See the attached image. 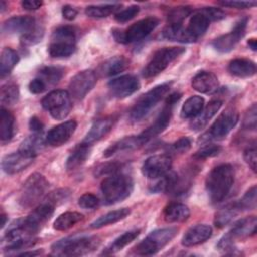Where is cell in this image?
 <instances>
[{"label":"cell","mask_w":257,"mask_h":257,"mask_svg":"<svg viewBox=\"0 0 257 257\" xmlns=\"http://www.w3.org/2000/svg\"><path fill=\"white\" fill-rule=\"evenodd\" d=\"M28 88L29 91L34 93V94H39L42 93L43 91L46 90L47 88V84L40 78V77H36L34 79H32L29 84H28Z\"/></svg>","instance_id":"56"},{"label":"cell","mask_w":257,"mask_h":257,"mask_svg":"<svg viewBox=\"0 0 257 257\" xmlns=\"http://www.w3.org/2000/svg\"><path fill=\"white\" fill-rule=\"evenodd\" d=\"M257 227V219L255 216H250L243 218L237 221L231 230L224 235L232 242H236L237 240H244L250 236H253L256 233Z\"/></svg>","instance_id":"21"},{"label":"cell","mask_w":257,"mask_h":257,"mask_svg":"<svg viewBox=\"0 0 257 257\" xmlns=\"http://www.w3.org/2000/svg\"><path fill=\"white\" fill-rule=\"evenodd\" d=\"M14 134V116L4 107L0 110V140L1 143L9 142Z\"/></svg>","instance_id":"36"},{"label":"cell","mask_w":257,"mask_h":257,"mask_svg":"<svg viewBox=\"0 0 257 257\" xmlns=\"http://www.w3.org/2000/svg\"><path fill=\"white\" fill-rule=\"evenodd\" d=\"M134 190V182L131 176L123 173H115L106 177L100 186L104 204L113 205L130 197Z\"/></svg>","instance_id":"2"},{"label":"cell","mask_w":257,"mask_h":257,"mask_svg":"<svg viewBox=\"0 0 257 257\" xmlns=\"http://www.w3.org/2000/svg\"><path fill=\"white\" fill-rule=\"evenodd\" d=\"M181 96L182 94L179 92H174L170 96H168L165 106L163 107L162 111L159 113L155 121L147 130H145L142 134L139 135L144 144L148 143L154 137L161 134L169 125L173 114V107L179 101Z\"/></svg>","instance_id":"11"},{"label":"cell","mask_w":257,"mask_h":257,"mask_svg":"<svg viewBox=\"0 0 257 257\" xmlns=\"http://www.w3.org/2000/svg\"><path fill=\"white\" fill-rule=\"evenodd\" d=\"M62 15L65 19L72 20L76 17L77 10L74 7L70 6V5H65V6L62 7Z\"/></svg>","instance_id":"59"},{"label":"cell","mask_w":257,"mask_h":257,"mask_svg":"<svg viewBox=\"0 0 257 257\" xmlns=\"http://www.w3.org/2000/svg\"><path fill=\"white\" fill-rule=\"evenodd\" d=\"M49 184L44 176L34 173L23 183L20 190L18 203L23 208H31L37 205L45 196Z\"/></svg>","instance_id":"4"},{"label":"cell","mask_w":257,"mask_h":257,"mask_svg":"<svg viewBox=\"0 0 257 257\" xmlns=\"http://www.w3.org/2000/svg\"><path fill=\"white\" fill-rule=\"evenodd\" d=\"M99 245L95 236H72L61 239L51 246L52 253L59 256H81L94 251Z\"/></svg>","instance_id":"3"},{"label":"cell","mask_w":257,"mask_h":257,"mask_svg":"<svg viewBox=\"0 0 257 257\" xmlns=\"http://www.w3.org/2000/svg\"><path fill=\"white\" fill-rule=\"evenodd\" d=\"M185 52L184 47H163L157 50L151 60L143 69V76L146 78L154 77L163 72L175 59Z\"/></svg>","instance_id":"8"},{"label":"cell","mask_w":257,"mask_h":257,"mask_svg":"<svg viewBox=\"0 0 257 257\" xmlns=\"http://www.w3.org/2000/svg\"><path fill=\"white\" fill-rule=\"evenodd\" d=\"M159 24V19L153 16L141 19L125 30H113V36L120 43H133L148 36Z\"/></svg>","instance_id":"9"},{"label":"cell","mask_w":257,"mask_h":257,"mask_svg":"<svg viewBox=\"0 0 257 257\" xmlns=\"http://www.w3.org/2000/svg\"><path fill=\"white\" fill-rule=\"evenodd\" d=\"M190 217L189 208L182 203H170L164 210V219L169 223H180Z\"/></svg>","instance_id":"30"},{"label":"cell","mask_w":257,"mask_h":257,"mask_svg":"<svg viewBox=\"0 0 257 257\" xmlns=\"http://www.w3.org/2000/svg\"><path fill=\"white\" fill-rule=\"evenodd\" d=\"M256 186H253L246 192L238 204L242 211L254 210L256 208Z\"/></svg>","instance_id":"47"},{"label":"cell","mask_w":257,"mask_h":257,"mask_svg":"<svg viewBox=\"0 0 257 257\" xmlns=\"http://www.w3.org/2000/svg\"><path fill=\"white\" fill-rule=\"evenodd\" d=\"M241 212L242 210L238 202L232 203L223 207L215 215V219H214L215 226L218 228H224L229 223H231L234 220V218Z\"/></svg>","instance_id":"33"},{"label":"cell","mask_w":257,"mask_h":257,"mask_svg":"<svg viewBox=\"0 0 257 257\" xmlns=\"http://www.w3.org/2000/svg\"><path fill=\"white\" fill-rule=\"evenodd\" d=\"M221 150H222V148L218 145L207 144L195 153L194 158L198 159V160H204V159H207V158L215 157L221 152Z\"/></svg>","instance_id":"48"},{"label":"cell","mask_w":257,"mask_h":257,"mask_svg":"<svg viewBox=\"0 0 257 257\" xmlns=\"http://www.w3.org/2000/svg\"><path fill=\"white\" fill-rule=\"evenodd\" d=\"M171 85L172 82L162 83L143 94L131 109V119L133 121H140L141 119H143L168 93Z\"/></svg>","instance_id":"7"},{"label":"cell","mask_w":257,"mask_h":257,"mask_svg":"<svg viewBox=\"0 0 257 257\" xmlns=\"http://www.w3.org/2000/svg\"><path fill=\"white\" fill-rule=\"evenodd\" d=\"M256 112H257V107H256V103H254V104H252L251 107H249L248 111L245 114V117L243 120L244 127L248 128V130L256 128V120H257Z\"/></svg>","instance_id":"52"},{"label":"cell","mask_w":257,"mask_h":257,"mask_svg":"<svg viewBox=\"0 0 257 257\" xmlns=\"http://www.w3.org/2000/svg\"><path fill=\"white\" fill-rule=\"evenodd\" d=\"M248 17H243L239 19L235 23L231 32L219 36L212 42L213 47L221 53H227L233 50L239 40L245 35Z\"/></svg>","instance_id":"15"},{"label":"cell","mask_w":257,"mask_h":257,"mask_svg":"<svg viewBox=\"0 0 257 257\" xmlns=\"http://www.w3.org/2000/svg\"><path fill=\"white\" fill-rule=\"evenodd\" d=\"M114 123V118L112 116H106L99 118L93 122L90 130L86 134L83 143L91 146L92 144L98 142L103 137H105L110 130L112 128Z\"/></svg>","instance_id":"23"},{"label":"cell","mask_w":257,"mask_h":257,"mask_svg":"<svg viewBox=\"0 0 257 257\" xmlns=\"http://www.w3.org/2000/svg\"><path fill=\"white\" fill-rule=\"evenodd\" d=\"M33 160V157L18 150L15 153L6 155L2 159L1 167L6 174L14 175L25 170L28 166L32 164Z\"/></svg>","instance_id":"20"},{"label":"cell","mask_w":257,"mask_h":257,"mask_svg":"<svg viewBox=\"0 0 257 257\" xmlns=\"http://www.w3.org/2000/svg\"><path fill=\"white\" fill-rule=\"evenodd\" d=\"M98 198L90 193H85L78 199V205L82 209H94L98 206Z\"/></svg>","instance_id":"50"},{"label":"cell","mask_w":257,"mask_h":257,"mask_svg":"<svg viewBox=\"0 0 257 257\" xmlns=\"http://www.w3.org/2000/svg\"><path fill=\"white\" fill-rule=\"evenodd\" d=\"M40 253H41L40 251H32V252H23V253H20L19 255H21V256H26V255L34 256V255H38V254H40Z\"/></svg>","instance_id":"62"},{"label":"cell","mask_w":257,"mask_h":257,"mask_svg":"<svg viewBox=\"0 0 257 257\" xmlns=\"http://www.w3.org/2000/svg\"><path fill=\"white\" fill-rule=\"evenodd\" d=\"M228 70L232 75L237 77H251L256 73V64L246 58H236L230 61Z\"/></svg>","instance_id":"29"},{"label":"cell","mask_w":257,"mask_h":257,"mask_svg":"<svg viewBox=\"0 0 257 257\" xmlns=\"http://www.w3.org/2000/svg\"><path fill=\"white\" fill-rule=\"evenodd\" d=\"M191 148V141L189 138H181L171 146V150L176 154H183Z\"/></svg>","instance_id":"53"},{"label":"cell","mask_w":257,"mask_h":257,"mask_svg":"<svg viewBox=\"0 0 257 257\" xmlns=\"http://www.w3.org/2000/svg\"><path fill=\"white\" fill-rule=\"evenodd\" d=\"M97 81L96 72L85 69L76 73L70 80L68 88L69 95L75 100H81L94 87Z\"/></svg>","instance_id":"14"},{"label":"cell","mask_w":257,"mask_h":257,"mask_svg":"<svg viewBox=\"0 0 257 257\" xmlns=\"http://www.w3.org/2000/svg\"><path fill=\"white\" fill-rule=\"evenodd\" d=\"M204 108V98L198 95L189 97L182 106L181 116L183 118H194Z\"/></svg>","instance_id":"38"},{"label":"cell","mask_w":257,"mask_h":257,"mask_svg":"<svg viewBox=\"0 0 257 257\" xmlns=\"http://www.w3.org/2000/svg\"><path fill=\"white\" fill-rule=\"evenodd\" d=\"M235 171L232 165L222 164L215 167L207 176L206 190L213 204L222 202L234 184Z\"/></svg>","instance_id":"1"},{"label":"cell","mask_w":257,"mask_h":257,"mask_svg":"<svg viewBox=\"0 0 257 257\" xmlns=\"http://www.w3.org/2000/svg\"><path fill=\"white\" fill-rule=\"evenodd\" d=\"M192 87L201 93H213L219 87L217 76L210 71H200L192 79Z\"/></svg>","instance_id":"24"},{"label":"cell","mask_w":257,"mask_h":257,"mask_svg":"<svg viewBox=\"0 0 257 257\" xmlns=\"http://www.w3.org/2000/svg\"><path fill=\"white\" fill-rule=\"evenodd\" d=\"M1 219H2V222H1V227L3 228V227L5 226V224H6V215H5L4 213H2V214H1Z\"/></svg>","instance_id":"63"},{"label":"cell","mask_w":257,"mask_h":257,"mask_svg":"<svg viewBox=\"0 0 257 257\" xmlns=\"http://www.w3.org/2000/svg\"><path fill=\"white\" fill-rule=\"evenodd\" d=\"M128 67V59L124 56H113L103 63H101L98 68L97 72L100 76H113L122 71H124Z\"/></svg>","instance_id":"26"},{"label":"cell","mask_w":257,"mask_h":257,"mask_svg":"<svg viewBox=\"0 0 257 257\" xmlns=\"http://www.w3.org/2000/svg\"><path fill=\"white\" fill-rule=\"evenodd\" d=\"M178 234V229L174 227L158 229L151 232L141 243H139L134 251L137 255L150 256L158 253L166 245H168Z\"/></svg>","instance_id":"6"},{"label":"cell","mask_w":257,"mask_h":257,"mask_svg":"<svg viewBox=\"0 0 257 257\" xmlns=\"http://www.w3.org/2000/svg\"><path fill=\"white\" fill-rule=\"evenodd\" d=\"M19 61V56L15 50L12 48L6 47L2 50L0 56V74L1 77L8 75L11 70Z\"/></svg>","instance_id":"39"},{"label":"cell","mask_w":257,"mask_h":257,"mask_svg":"<svg viewBox=\"0 0 257 257\" xmlns=\"http://www.w3.org/2000/svg\"><path fill=\"white\" fill-rule=\"evenodd\" d=\"M163 37L171 40V41H178L182 43H192L197 41L187 30V28H184L182 25H170L163 30L162 33Z\"/></svg>","instance_id":"32"},{"label":"cell","mask_w":257,"mask_h":257,"mask_svg":"<svg viewBox=\"0 0 257 257\" xmlns=\"http://www.w3.org/2000/svg\"><path fill=\"white\" fill-rule=\"evenodd\" d=\"M247 44H248V46H249L253 51H256V49H257V41H256L255 38L249 39L248 42H247Z\"/></svg>","instance_id":"61"},{"label":"cell","mask_w":257,"mask_h":257,"mask_svg":"<svg viewBox=\"0 0 257 257\" xmlns=\"http://www.w3.org/2000/svg\"><path fill=\"white\" fill-rule=\"evenodd\" d=\"M43 123L42 121L36 117V116H32L29 120V128L33 134H40L43 131Z\"/></svg>","instance_id":"58"},{"label":"cell","mask_w":257,"mask_h":257,"mask_svg":"<svg viewBox=\"0 0 257 257\" xmlns=\"http://www.w3.org/2000/svg\"><path fill=\"white\" fill-rule=\"evenodd\" d=\"M139 11H140V7L138 5H131L125 9L115 13L114 19L119 23H123L133 19L139 13Z\"/></svg>","instance_id":"49"},{"label":"cell","mask_w":257,"mask_h":257,"mask_svg":"<svg viewBox=\"0 0 257 257\" xmlns=\"http://www.w3.org/2000/svg\"><path fill=\"white\" fill-rule=\"evenodd\" d=\"M143 145H145V144L143 143V141L141 140V138L139 136L125 137V138L113 143L112 145H110L104 151L103 156L105 158H108V157H111L112 155H114L116 153L137 150V149L141 148Z\"/></svg>","instance_id":"27"},{"label":"cell","mask_w":257,"mask_h":257,"mask_svg":"<svg viewBox=\"0 0 257 257\" xmlns=\"http://www.w3.org/2000/svg\"><path fill=\"white\" fill-rule=\"evenodd\" d=\"M68 196H69V192L66 189H61V190H57V191L51 193L48 196L47 201H49L53 205H58V204L64 202Z\"/></svg>","instance_id":"55"},{"label":"cell","mask_w":257,"mask_h":257,"mask_svg":"<svg viewBox=\"0 0 257 257\" xmlns=\"http://www.w3.org/2000/svg\"><path fill=\"white\" fill-rule=\"evenodd\" d=\"M4 9H5V3L2 1V2H1V11H3Z\"/></svg>","instance_id":"64"},{"label":"cell","mask_w":257,"mask_h":257,"mask_svg":"<svg viewBox=\"0 0 257 257\" xmlns=\"http://www.w3.org/2000/svg\"><path fill=\"white\" fill-rule=\"evenodd\" d=\"M42 5L41 1L37 0H24L21 2V6L25 10H36Z\"/></svg>","instance_id":"60"},{"label":"cell","mask_w":257,"mask_h":257,"mask_svg":"<svg viewBox=\"0 0 257 257\" xmlns=\"http://www.w3.org/2000/svg\"><path fill=\"white\" fill-rule=\"evenodd\" d=\"M55 205L45 201L38 205L25 219L18 220L20 226L30 235L35 236L53 215Z\"/></svg>","instance_id":"13"},{"label":"cell","mask_w":257,"mask_h":257,"mask_svg":"<svg viewBox=\"0 0 257 257\" xmlns=\"http://www.w3.org/2000/svg\"><path fill=\"white\" fill-rule=\"evenodd\" d=\"M43 28L41 25H37L31 32L20 36V42L24 46L34 45L35 43L39 42L43 36Z\"/></svg>","instance_id":"45"},{"label":"cell","mask_w":257,"mask_h":257,"mask_svg":"<svg viewBox=\"0 0 257 257\" xmlns=\"http://www.w3.org/2000/svg\"><path fill=\"white\" fill-rule=\"evenodd\" d=\"M0 98H1V103L3 105H12L16 103L19 98L18 86L14 83H7L2 85Z\"/></svg>","instance_id":"43"},{"label":"cell","mask_w":257,"mask_h":257,"mask_svg":"<svg viewBox=\"0 0 257 257\" xmlns=\"http://www.w3.org/2000/svg\"><path fill=\"white\" fill-rule=\"evenodd\" d=\"M90 155V146L85 144V143H81L79 145H77L73 151L70 153V155L68 156L67 160H66V170L69 172L75 171L77 170L79 167H81L85 161L87 160V158Z\"/></svg>","instance_id":"28"},{"label":"cell","mask_w":257,"mask_h":257,"mask_svg":"<svg viewBox=\"0 0 257 257\" xmlns=\"http://www.w3.org/2000/svg\"><path fill=\"white\" fill-rule=\"evenodd\" d=\"M130 213H131V211L128 208H121L118 210L108 212V213L102 215L101 217H99L98 219H96L95 221H93L90 224V228L99 229L104 226L114 224V223L119 222V221L123 220L124 218H126L130 215Z\"/></svg>","instance_id":"34"},{"label":"cell","mask_w":257,"mask_h":257,"mask_svg":"<svg viewBox=\"0 0 257 257\" xmlns=\"http://www.w3.org/2000/svg\"><path fill=\"white\" fill-rule=\"evenodd\" d=\"M140 88L139 79L130 74L121 75L111 79L108 82V89L112 96L116 98H124L135 93Z\"/></svg>","instance_id":"17"},{"label":"cell","mask_w":257,"mask_h":257,"mask_svg":"<svg viewBox=\"0 0 257 257\" xmlns=\"http://www.w3.org/2000/svg\"><path fill=\"white\" fill-rule=\"evenodd\" d=\"M63 70L55 66H45L40 69L38 77H40L47 85L56 84L62 77Z\"/></svg>","instance_id":"42"},{"label":"cell","mask_w":257,"mask_h":257,"mask_svg":"<svg viewBox=\"0 0 257 257\" xmlns=\"http://www.w3.org/2000/svg\"><path fill=\"white\" fill-rule=\"evenodd\" d=\"M239 113L234 107L224 110L211 125L209 131L202 136L200 141L209 142L211 140H221L225 138L237 124Z\"/></svg>","instance_id":"12"},{"label":"cell","mask_w":257,"mask_h":257,"mask_svg":"<svg viewBox=\"0 0 257 257\" xmlns=\"http://www.w3.org/2000/svg\"><path fill=\"white\" fill-rule=\"evenodd\" d=\"M76 125L75 120H67L54 126L47 133L45 143L51 147H59L65 144L74 134Z\"/></svg>","instance_id":"18"},{"label":"cell","mask_w":257,"mask_h":257,"mask_svg":"<svg viewBox=\"0 0 257 257\" xmlns=\"http://www.w3.org/2000/svg\"><path fill=\"white\" fill-rule=\"evenodd\" d=\"M244 160L247 163V165L251 168V170L255 173L256 172V162H257L255 146L249 147V148H247L245 150V152H244Z\"/></svg>","instance_id":"54"},{"label":"cell","mask_w":257,"mask_h":257,"mask_svg":"<svg viewBox=\"0 0 257 257\" xmlns=\"http://www.w3.org/2000/svg\"><path fill=\"white\" fill-rule=\"evenodd\" d=\"M121 7L120 4H100V5H90L85 9V14L92 18H103L114 13L117 9Z\"/></svg>","instance_id":"41"},{"label":"cell","mask_w":257,"mask_h":257,"mask_svg":"<svg viewBox=\"0 0 257 257\" xmlns=\"http://www.w3.org/2000/svg\"><path fill=\"white\" fill-rule=\"evenodd\" d=\"M38 23L32 16H14L5 20L2 24V31L8 34L18 33L20 36L31 32Z\"/></svg>","instance_id":"19"},{"label":"cell","mask_w":257,"mask_h":257,"mask_svg":"<svg viewBox=\"0 0 257 257\" xmlns=\"http://www.w3.org/2000/svg\"><path fill=\"white\" fill-rule=\"evenodd\" d=\"M210 25V20L199 10L193 16H191L188 26L186 27L189 33L198 40L202 35L205 34Z\"/></svg>","instance_id":"31"},{"label":"cell","mask_w":257,"mask_h":257,"mask_svg":"<svg viewBox=\"0 0 257 257\" xmlns=\"http://www.w3.org/2000/svg\"><path fill=\"white\" fill-rule=\"evenodd\" d=\"M172 158L169 155H154L149 157L142 166V173L151 180L158 179L171 171Z\"/></svg>","instance_id":"16"},{"label":"cell","mask_w":257,"mask_h":257,"mask_svg":"<svg viewBox=\"0 0 257 257\" xmlns=\"http://www.w3.org/2000/svg\"><path fill=\"white\" fill-rule=\"evenodd\" d=\"M222 106V101L220 99H215L210 101L206 107L202 109V111L190 122V127L193 131H201L204 128L210 119L219 111Z\"/></svg>","instance_id":"25"},{"label":"cell","mask_w":257,"mask_h":257,"mask_svg":"<svg viewBox=\"0 0 257 257\" xmlns=\"http://www.w3.org/2000/svg\"><path fill=\"white\" fill-rule=\"evenodd\" d=\"M44 148V140L41 135L33 134L32 136L26 138L19 147V151L35 158Z\"/></svg>","instance_id":"37"},{"label":"cell","mask_w":257,"mask_h":257,"mask_svg":"<svg viewBox=\"0 0 257 257\" xmlns=\"http://www.w3.org/2000/svg\"><path fill=\"white\" fill-rule=\"evenodd\" d=\"M200 11L210 20V22L218 21V20L224 19L226 17L225 12L222 9L216 8V7H204Z\"/></svg>","instance_id":"51"},{"label":"cell","mask_w":257,"mask_h":257,"mask_svg":"<svg viewBox=\"0 0 257 257\" xmlns=\"http://www.w3.org/2000/svg\"><path fill=\"white\" fill-rule=\"evenodd\" d=\"M83 219V215L77 212H65L54 221L53 228L57 231H65L73 227Z\"/></svg>","instance_id":"40"},{"label":"cell","mask_w":257,"mask_h":257,"mask_svg":"<svg viewBox=\"0 0 257 257\" xmlns=\"http://www.w3.org/2000/svg\"><path fill=\"white\" fill-rule=\"evenodd\" d=\"M42 107L55 119H64L72 108L71 96L65 90L50 91L41 100Z\"/></svg>","instance_id":"10"},{"label":"cell","mask_w":257,"mask_h":257,"mask_svg":"<svg viewBox=\"0 0 257 257\" xmlns=\"http://www.w3.org/2000/svg\"><path fill=\"white\" fill-rule=\"evenodd\" d=\"M141 230L135 229L127 232H124L120 236H118L111 244H109L102 252L103 255H111L114 254L120 250H122L126 245H128L131 242H133L139 235Z\"/></svg>","instance_id":"35"},{"label":"cell","mask_w":257,"mask_h":257,"mask_svg":"<svg viewBox=\"0 0 257 257\" xmlns=\"http://www.w3.org/2000/svg\"><path fill=\"white\" fill-rule=\"evenodd\" d=\"M75 30L72 26L64 25L57 27L52 33L48 45V53L54 58L68 57L75 51Z\"/></svg>","instance_id":"5"},{"label":"cell","mask_w":257,"mask_h":257,"mask_svg":"<svg viewBox=\"0 0 257 257\" xmlns=\"http://www.w3.org/2000/svg\"><path fill=\"white\" fill-rule=\"evenodd\" d=\"M219 4L223 6L233 7L237 9H244V8H251L256 5L255 1H221Z\"/></svg>","instance_id":"57"},{"label":"cell","mask_w":257,"mask_h":257,"mask_svg":"<svg viewBox=\"0 0 257 257\" xmlns=\"http://www.w3.org/2000/svg\"><path fill=\"white\" fill-rule=\"evenodd\" d=\"M192 13L189 6H178L173 8L168 14V22L170 25H182V22Z\"/></svg>","instance_id":"44"},{"label":"cell","mask_w":257,"mask_h":257,"mask_svg":"<svg viewBox=\"0 0 257 257\" xmlns=\"http://www.w3.org/2000/svg\"><path fill=\"white\" fill-rule=\"evenodd\" d=\"M212 228L206 224H199L190 228L182 239L185 247H194L206 242L212 236Z\"/></svg>","instance_id":"22"},{"label":"cell","mask_w":257,"mask_h":257,"mask_svg":"<svg viewBox=\"0 0 257 257\" xmlns=\"http://www.w3.org/2000/svg\"><path fill=\"white\" fill-rule=\"evenodd\" d=\"M121 168V164L116 162H108L104 164L98 165L94 169V176L95 177H102V176H110L115 173H118L119 169Z\"/></svg>","instance_id":"46"}]
</instances>
